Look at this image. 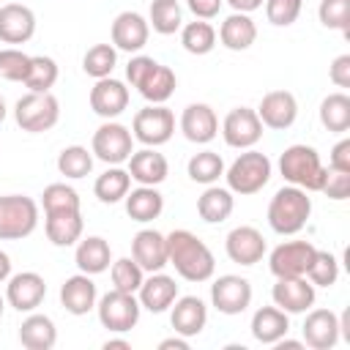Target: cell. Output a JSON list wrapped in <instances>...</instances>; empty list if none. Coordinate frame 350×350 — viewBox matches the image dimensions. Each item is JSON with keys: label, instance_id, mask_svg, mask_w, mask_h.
<instances>
[{"label": "cell", "instance_id": "484cf974", "mask_svg": "<svg viewBox=\"0 0 350 350\" xmlns=\"http://www.w3.org/2000/svg\"><path fill=\"white\" fill-rule=\"evenodd\" d=\"M129 175L139 186H159L167 180L170 164H167L164 153H159L156 148H142L129 156Z\"/></svg>", "mask_w": 350, "mask_h": 350}, {"label": "cell", "instance_id": "30bf717a", "mask_svg": "<svg viewBox=\"0 0 350 350\" xmlns=\"http://www.w3.org/2000/svg\"><path fill=\"white\" fill-rule=\"evenodd\" d=\"M317 246L309 241H284L268 254V268L276 279L284 276H306Z\"/></svg>", "mask_w": 350, "mask_h": 350}, {"label": "cell", "instance_id": "7bdbcfd3", "mask_svg": "<svg viewBox=\"0 0 350 350\" xmlns=\"http://www.w3.org/2000/svg\"><path fill=\"white\" fill-rule=\"evenodd\" d=\"M109 276H112V287L115 290H123V293H134L139 290L142 279H145V271L139 268V262L134 257H120L109 265Z\"/></svg>", "mask_w": 350, "mask_h": 350}, {"label": "cell", "instance_id": "9a60e30c", "mask_svg": "<svg viewBox=\"0 0 350 350\" xmlns=\"http://www.w3.org/2000/svg\"><path fill=\"white\" fill-rule=\"evenodd\" d=\"M314 284L306 276H284L276 279V284L271 287V298L273 304L287 312V314H304L312 309L314 304Z\"/></svg>", "mask_w": 350, "mask_h": 350}, {"label": "cell", "instance_id": "6da1fadb", "mask_svg": "<svg viewBox=\"0 0 350 350\" xmlns=\"http://www.w3.org/2000/svg\"><path fill=\"white\" fill-rule=\"evenodd\" d=\"M167 265H172L186 282H208L216 271V257L194 232L172 230L167 235Z\"/></svg>", "mask_w": 350, "mask_h": 350}, {"label": "cell", "instance_id": "db71d44e", "mask_svg": "<svg viewBox=\"0 0 350 350\" xmlns=\"http://www.w3.org/2000/svg\"><path fill=\"white\" fill-rule=\"evenodd\" d=\"M221 3H224V0H186L189 11H191L197 19H213V16H219Z\"/></svg>", "mask_w": 350, "mask_h": 350}, {"label": "cell", "instance_id": "277c9868", "mask_svg": "<svg viewBox=\"0 0 350 350\" xmlns=\"http://www.w3.org/2000/svg\"><path fill=\"white\" fill-rule=\"evenodd\" d=\"M271 159L254 148H246L227 170H224V178H227V189L232 194H241V197H249V194H257L262 191V186L271 180Z\"/></svg>", "mask_w": 350, "mask_h": 350}, {"label": "cell", "instance_id": "44dd1931", "mask_svg": "<svg viewBox=\"0 0 350 350\" xmlns=\"http://www.w3.org/2000/svg\"><path fill=\"white\" fill-rule=\"evenodd\" d=\"M150 25L137 11H120L112 22V46L123 52H139L148 44Z\"/></svg>", "mask_w": 350, "mask_h": 350}, {"label": "cell", "instance_id": "f907efd6", "mask_svg": "<svg viewBox=\"0 0 350 350\" xmlns=\"http://www.w3.org/2000/svg\"><path fill=\"white\" fill-rule=\"evenodd\" d=\"M153 66H156L153 57H148V55H134V57L129 60V66H126V79L131 82V88H139V82L150 74Z\"/></svg>", "mask_w": 350, "mask_h": 350}, {"label": "cell", "instance_id": "f546056e", "mask_svg": "<svg viewBox=\"0 0 350 350\" xmlns=\"http://www.w3.org/2000/svg\"><path fill=\"white\" fill-rule=\"evenodd\" d=\"M19 342L27 350H52L57 342V328L49 314L30 312L19 325Z\"/></svg>", "mask_w": 350, "mask_h": 350}, {"label": "cell", "instance_id": "4fadbf2b", "mask_svg": "<svg viewBox=\"0 0 350 350\" xmlns=\"http://www.w3.org/2000/svg\"><path fill=\"white\" fill-rule=\"evenodd\" d=\"M224 252H227V257H230L232 262H238V265H257V262L265 257L268 246H265V238H262V232H260L257 227L241 224V227H232V230L227 232V238H224Z\"/></svg>", "mask_w": 350, "mask_h": 350}, {"label": "cell", "instance_id": "8992f818", "mask_svg": "<svg viewBox=\"0 0 350 350\" xmlns=\"http://www.w3.org/2000/svg\"><path fill=\"white\" fill-rule=\"evenodd\" d=\"M96 309H98V323L112 334L131 331L139 323V312H142L134 293H123L115 287L96 301Z\"/></svg>", "mask_w": 350, "mask_h": 350}, {"label": "cell", "instance_id": "60d3db41", "mask_svg": "<svg viewBox=\"0 0 350 350\" xmlns=\"http://www.w3.org/2000/svg\"><path fill=\"white\" fill-rule=\"evenodd\" d=\"M115 66H118V49L112 44H93L82 57V71L93 79L112 77Z\"/></svg>", "mask_w": 350, "mask_h": 350}, {"label": "cell", "instance_id": "f1b7e54d", "mask_svg": "<svg viewBox=\"0 0 350 350\" xmlns=\"http://www.w3.org/2000/svg\"><path fill=\"white\" fill-rule=\"evenodd\" d=\"M44 216H46L44 219L46 238L55 246H74L82 238L85 221H82L79 211H55V213H44Z\"/></svg>", "mask_w": 350, "mask_h": 350}, {"label": "cell", "instance_id": "8fae6325", "mask_svg": "<svg viewBox=\"0 0 350 350\" xmlns=\"http://www.w3.org/2000/svg\"><path fill=\"white\" fill-rule=\"evenodd\" d=\"M262 120L257 118V109H249V107H235L224 115V123H221V137L230 148H238V150H246V148H254L262 137Z\"/></svg>", "mask_w": 350, "mask_h": 350}, {"label": "cell", "instance_id": "ba28073f", "mask_svg": "<svg viewBox=\"0 0 350 350\" xmlns=\"http://www.w3.org/2000/svg\"><path fill=\"white\" fill-rule=\"evenodd\" d=\"M131 134L145 148H159V145L170 142L175 134L172 109H167L164 104H148V107L137 109V115L131 120Z\"/></svg>", "mask_w": 350, "mask_h": 350}, {"label": "cell", "instance_id": "b9f144b4", "mask_svg": "<svg viewBox=\"0 0 350 350\" xmlns=\"http://www.w3.org/2000/svg\"><path fill=\"white\" fill-rule=\"evenodd\" d=\"M57 170H60V175H66L71 180H79V178L90 175V170H93V153L88 148H82V145H68L57 156Z\"/></svg>", "mask_w": 350, "mask_h": 350}, {"label": "cell", "instance_id": "ffe728a7", "mask_svg": "<svg viewBox=\"0 0 350 350\" xmlns=\"http://www.w3.org/2000/svg\"><path fill=\"white\" fill-rule=\"evenodd\" d=\"M36 36V14L22 3L0 5V41L3 44H27Z\"/></svg>", "mask_w": 350, "mask_h": 350}, {"label": "cell", "instance_id": "9c48e42d", "mask_svg": "<svg viewBox=\"0 0 350 350\" xmlns=\"http://www.w3.org/2000/svg\"><path fill=\"white\" fill-rule=\"evenodd\" d=\"M90 153H93V159H98V161H104L109 167L112 164H123L134 153V134L118 120H104L93 131Z\"/></svg>", "mask_w": 350, "mask_h": 350}, {"label": "cell", "instance_id": "6f0895ef", "mask_svg": "<svg viewBox=\"0 0 350 350\" xmlns=\"http://www.w3.org/2000/svg\"><path fill=\"white\" fill-rule=\"evenodd\" d=\"M273 347H276V350H304L306 345L298 342V339H287V336H282L279 342H273Z\"/></svg>", "mask_w": 350, "mask_h": 350}, {"label": "cell", "instance_id": "94428289", "mask_svg": "<svg viewBox=\"0 0 350 350\" xmlns=\"http://www.w3.org/2000/svg\"><path fill=\"white\" fill-rule=\"evenodd\" d=\"M5 115H8V107H5V98L0 96V123L5 120Z\"/></svg>", "mask_w": 350, "mask_h": 350}, {"label": "cell", "instance_id": "d4e9b609", "mask_svg": "<svg viewBox=\"0 0 350 350\" xmlns=\"http://www.w3.org/2000/svg\"><path fill=\"white\" fill-rule=\"evenodd\" d=\"M131 257L139 262V268L145 273L161 271L167 265V235H161L159 230H139L131 241Z\"/></svg>", "mask_w": 350, "mask_h": 350}, {"label": "cell", "instance_id": "bcb514c9", "mask_svg": "<svg viewBox=\"0 0 350 350\" xmlns=\"http://www.w3.org/2000/svg\"><path fill=\"white\" fill-rule=\"evenodd\" d=\"M306 279L314 284V287H334L336 279H339V260L331 254V252H314V260L306 271Z\"/></svg>", "mask_w": 350, "mask_h": 350}, {"label": "cell", "instance_id": "7dc6e473", "mask_svg": "<svg viewBox=\"0 0 350 350\" xmlns=\"http://www.w3.org/2000/svg\"><path fill=\"white\" fill-rule=\"evenodd\" d=\"M30 57L16 46H5L0 49V77L8 82H25L27 71H30Z\"/></svg>", "mask_w": 350, "mask_h": 350}, {"label": "cell", "instance_id": "cb8c5ba5", "mask_svg": "<svg viewBox=\"0 0 350 350\" xmlns=\"http://www.w3.org/2000/svg\"><path fill=\"white\" fill-rule=\"evenodd\" d=\"M96 301H98V290H96V282L88 276V273H74L68 276L63 284H60V304L68 314H88L90 309H96Z\"/></svg>", "mask_w": 350, "mask_h": 350}, {"label": "cell", "instance_id": "4dcf8cb0", "mask_svg": "<svg viewBox=\"0 0 350 350\" xmlns=\"http://www.w3.org/2000/svg\"><path fill=\"white\" fill-rule=\"evenodd\" d=\"M126 202V213L139 221V224H148L153 219L161 216L164 211V197L156 186H137V189H129V194L123 197Z\"/></svg>", "mask_w": 350, "mask_h": 350}, {"label": "cell", "instance_id": "e0dca14e", "mask_svg": "<svg viewBox=\"0 0 350 350\" xmlns=\"http://www.w3.org/2000/svg\"><path fill=\"white\" fill-rule=\"evenodd\" d=\"M257 118L262 120L265 129L284 131L298 118V101L290 90H271V93L262 96V101L257 107Z\"/></svg>", "mask_w": 350, "mask_h": 350}, {"label": "cell", "instance_id": "2e32d148", "mask_svg": "<svg viewBox=\"0 0 350 350\" xmlns=\"http://www.w3.org/2000/svg\"><path fill=\"white\" fill-rule=\"evenodd\" d=\"M304 345L312 350H334L342 339L339 334V314L331 309H309L306 320L301 325Z\"/></svg>", "mask_w": 350, "mask_h": 350}, {"label": "cell", "instance_id": "680465c9", "mask_svg": "<svg viewBox=\"0 0 350 350\" xmlns=\"http://www.w3.org/2000/svg\"><path fill=\"white\" fill-rule=\"evenodd\" d=\"M8 276H11V257L0 249V282H8Z\"/></svg>", "mask_w": 350, "mask_h": 350}, {"label": "cell", "instance_id": "7402d4cb", "mask_svg": "<svg viewBox=\"0 0 350 350\" xmlns=\"http://www.w3.org/2000/svg\"><path fill=\"white\" fill-rule=\"evenodd\" d=\"M180 131H183V137H186L189 142H194V145H208V142L216 139V134H219V118H216V112H213L208 104H202V101L189 104V107L180 112Z\"/></svg>", "mask_w": 350, "mask_h": 350}, {"label": "cell", "instance_id": "7a4b0ae2", "mask_svg": "<svg viewBox=\"0 0 350 350\" xmlns=\"http://www.w3.org/2000/svg\"><path fill=\"white\" fill-rule=\"evenodd\" d=\"M312 216V197L298 186H282L268 202V224L276 235H295Z\"/></svg>", "mask_w": 350, "mask_h": 350}, {"label": "cell", "instance_id": "f6af8a7d", "mask_svg": "<svg viewBox=\"0 0 350 350\" xmlns=\"http://www.w3.org/2000/svg\"><path fill=\"white\" fill-rule=\"evenodd\" d=\"M41 205L44 213H55V211H79V194L77 189H71L68 183H49L41 194Z\"/></svg>", "mask_w": 350, "mask_h": 350}, {"label": "cell", "instance_id": "ee69618b", "mask_svg": "<svg viewBox=\"0 0 350 350\" xmlns=\"http://www.w3.org/2000/svg\"><path fill=\"white\" fill-rule=\"evenodd\" d=\"M317 16L323 27L350 36V0H320Z\"/></svg>", "mask_w": 350, "mask_h": 350}, {"label": "cell", "instance_id": "c3c4849f", "mask_svg": "<svg viewBox=\"0 0 350 350\" xmlns=\"http://www.w3.org/2000/svg\"><path fill=\"white\" fill-rule=\"evenodd\" d=\"M304 0H265V16L276 27H290L301 16Z\"/></svg>", "mask_w": 350, "mask_h": 350}, {"label": "cell", "instance_id": "4316f807", "mask_svg": "<svg viewBox=\"0 0 350 350\" xmlns=\"http://www.w3.org/2000/svg\"><path fill=\"white\" fill-rule=\"evenodd\" d=\"M74 262L82 273L88 276H98L112 265V249L101 235H88L79 238L77 252H74Z\"/></svg>", "mask_w": 350, "mask_h": 350}, {"label": "cell", "instance_id": "5bb4252c", "mask_svg": "<svg viewBox=\"0 0 350 350\" xmlns=\"http://www.w3.org/2000/svg\"><path fill=\"white\" fill-rule=\"evenodd\" d=\"M46 295V282L41 273L36 271H22V273H14L8 276V284H5V304L14 306L16 312H36L41 306Z\"/></svg>", "mask_w": 350, "mask_h": 350}, {"label": "cell", "instance_id": "816d5d0a", "mask_svg": "<svg viewBox=\"0 0 350 350\" xmlns=\"http://www.w3.org/2000/svg\"><path fill=\"white\" fill-rule=\"evenodd\" d=\"M328 167L331 170H339V172H350V139H339L334 148H331V156H328Z\"/></svg>", "mask_w": 350, "mask_h": 350}, {"label": "cell", "instance_id": "f35d334b", "mask_svg": "<svg viewBox=\"0 0 350 350\" xmlns=\"http://www.w3.org/2000/svg\"><path fill=\"white\" fill-rule=\"evenodd\" d=\"M186 172L194 183H202V186H211L216 183L221 175H224V159L213 150H200L189 159L186 164Z\"/></svg>", "mask_w": 350, "mask_h": 350}, {"label": "cell", "instance_id": "d6a6232c", "mask_svg": "<svg viewBox=\"0 0 350 350\" xmlns=\"http://www.w3.org/2000/svg\"><path fill=\"white\" fill-rule=\"evenodd\" d=\"M232 208H235V197H232V191L224 189V186H213V183H211V186L197 197V213H200V219L208 221V224H221V221H227L230 213H232Z\"/></svg>", "mask_w": 350, "mask_h": 350}, {"label": "cell", "instance_id": "7c38bea8", "mask_svg": "<svg viewBox=\"0 0 350 350\" xmlns=\"http://www.w3.org/2000/svg\"><path fill=\"white\" fill-rule=\"evenodd\" d=\"M211 304L221 314H241L252 306V284L238 273H224L211 284Z\"/></svg>", "mask_w": 350, "mask_h": 350}, {"label": "cell", "instance_id": "9f6ffc18", "mask_svg": "<svg viewBox=\"0 0 350 350\" xmlns=\"http://www.w3.org/2000/svg\"><path fill=\"white\" fill-rule=\"evenodd\" d=\"M159 350H189V339L175 334V336H167L159 342Z\"/></svg>", "mask_w": 350, "mask_h": 350}, {"label": "cell", "instance_id": "836d02e7", "mask_svg": "<svg viewBox=\"0 0 350 350\" xmlns=\"http://www.w3.org/2000/svg\"><path fill=\"white\" fill-rule=\"evenodd\" d=\"M129 189H131V175H129V170H123L120 164L107 167V170L96 178V183H93V194H96L104 205L120 202V200L129 194Z\"/></svg>", "mask_w": 350, "mask_h": 350}, {"label": "cell", "instance_id": "d6986e66", "mask_svg": "<svg viewBox=\"0 0 350 350\" xmlns=\"http://www.w3.org/2000/svg\"><path fill=\"white\" fill-rule=\"evenodd\" d=\"M170 323H172V331L191 339V336H200L205 323H208V306L202 298L197 295H180L172 301V312H170Z\"/></svg>", "mask_w": 350, "mask_h": 350}, {"label": "cell", "instance_id": "91938a15", "mask_svg": "<svg viewBox=\"0 0 350 350\" xmlns=\"http://www.w3.org/2000/svg\"><path fill=\"white\" fill-rule=\"evenodd\" d=\"M104 350H131V345L126 339H107L104 342Z\"/></svg>", "mask_w": 350, "mask_h": 350}, {"label": "cell", "instance_id": "5b68a950", "mask_svg": "<svg viewBox=\"0 0 350 350\" xmlns=\"http://www.w3.org/2000/svg\"><path fill=\"white\" fill-rule=\"evenodd\" d=\"M38 227V205L25 194L0 197V241H22Z\"/></svg>", "mask_w": 350, "mask_h": 350}, {"label": "cell", "instance_id": "6125c7cd", "mask_svg": "<svg viewBox=\"0 0 350 350\" xmlns=\"http://www.w3.org/2000/svg\"><path fill=\"white\" fill-rule=\"evenodd\" d=\"M3 309H5V298L0 295V317H3Z\"/></svg>", "mask_w": 350, "mask_h": 350}, {"label": "cell", "instance_id": "1f68e13d", "mask_svg": "<svg viewBox=\"0 0 350 350\" xmlns=\"http://www.w3.org/2000/svg\"><path fill=\"white\" fill-rule=\"evenodd\" d=\"M254 38H257V25H254V19H252L249 14L232 11V14L221 22V27H219V41H221V46H227L230 52H243V49H249V46L254 44Z\"/></svg>", "mask_w": 350, "mask_h": 350}, {"label": "cell", "instance_id": "603a6c76", "mask_svg": "<svg viewBox=\"0 0 350 350\" xmlns=\"http://www.w3.org/2000/svg\"><path fill=\"white\" fill-rule=\"evenodd\" d=\"M178 298V284L172 276L161 273V271H153L150 276L142 279L139 290H137V301L142 309L153 312V314H161L172 306V301Z\"/></svg>", "mask_w": 350, "mask_h": 350}, {"label": "cell", "instance_id": "ab89813d", "mask_svg": "<svg viewBox=\"0 0 350 350\" xmlns=\"http://www.w3.org/2000/svg\"><path fill=\"white\" fill-rule=\"evenodd\" d=\"M57 82V63L49 55H33L30 71L25 77V88L30 93H49Z\"/></svg>", "mask_w": 350, "mask_h": 350}, {"label": "cell", "instance_id": "83f0119b", "mask_svg": "<svg viewBox=\"0 0 350 350\" xmlns=\"http://www.w3.org/2000/svg\"><path fill=\"white\" fill-rule=\"evenodd\" d=\"M249 328H252V336L260 345H273L282 336H287V331H290V314L282 312L276 304L273 306H260L252 314V325Z\"/></svg>", "mask_w": 350, "mask_h": 350}, {"label": "cell", "instance_id": "ac0fdd59", "mask_svg": "<svg viewBox=\"0 0 350 350\" xmlns=\"http://www.w3.org/2000/svg\"><path fill=\"white\" fill-rule=\"evenodd\" d=\"M126 107H129V88L120 79H112V77L96 79V85L90 88V109L98 118L115 120Z\"/></svg>", "mask_w": 350, "mask_h": 350}, {"label": "cell", "instance_id": "f5cc1de1", "mask_svg": "<svg viewBox=\"0 0 350 350\" xmlns=\"http://www.w3.org/2000/svg\"><path fill=\"white\" fill-rule=\"evenodd\" d=\"M328 77L336 88H350V55H339L334 57L331 68H328Z\"/></svg>", "mask_w": 350, "mask_h": 350}, {"label": "cell", "instance_id": "681fc988", "mask_svg": "<svg viewBox=\"0 0 350 350\" xmlns=\"http://www.w3.org/2000/svg\"><path fill=\"white\" fill-rule=\"evenodd\" d=\"M320 191L328 197V200H347L350 197V172H339V170H331L325 167V178H323V186Z\"/></svg>", "mask_w": 350, "mask_h": 350}, {"label": "cell", "instance_id": "3957f363", "mask_svg": "<svg viewBox=\"0 0 350 350\" xmlns=\"http://www.w3.org/2000/svg\"><path fill=\"white\" fill-rule=\"evenodd\" d=\"M279 172L290 186H298L304 191H320L325 167L320 161V153L312 145H290L279 156Z\"/></svg>", "mask_w": 350, "mask_h": 350}, {"label": "cell", "instance_id": "d590c367", "mask_svg": "<svg viewBox=\"0 0 350 350\" xmlns=\"http://www.w3.org/2000/svg\"><path fill=\"white\" fill-rule=\"evenodd\" d=\"M320 123L331 134H345L350 129V96L347 93H328L320 101Z\"/></svg>", "mask_w": 350, "mask_h": 350}, {"label": "cell", "instance_id": "11a10c76", "mask_svg": "<svg viewBox=\"0 0 350 350\" xmlns=\"http://www.w3.org/2000/svg\"><path fill=\"white\" fill-rule=\"evenodd\" d=\"M232 11H238V14H252V11H257V8H262V3L265 0H224Z\"/></svg>", "mask_w": 350, "mask_h": 350}, {"label": "cell", "instance_id": "74e56055", "mask_svg": "<svg viewBox=\"0 0 350 350\" xmlns=\"http://www.w3.org/2000/svg\"><path fill=\"white\" fill-rule=\"evenodd\" d=\"M180 44L189 55H208L216 46V30L208 19H194L180 27Z\"/></svg>", "mask_w": 350, "mask_h": 350}, {"label": "cell", "instance_id": "8d00e7d4", "mask_svg": "<svg viewBox=\"0 0 350 350\" xmlns=\"http://www.w3.org/2000/svg\"><path fill=\"white\" fill-rule=\"evenodd\" d=\"M148 25L159 36H172L183 27V11L178 0H153L148 11Z\"/></svg>", "mask_w": 350, "mask_h": 350}, {"label": "cell", "instance_id": "e575fe53", "mask_svg": "<svg viewBox=\"0 0 350 350\" xmlns=\"http://www.w3.org/2000/svg\"><path fill=\"white\" fill-rule=\"evenodd\" d=\"M175 85H178V79H175V71L170 68V66H161V63H156L153 68H150V74L139 82V96L148 101V104H164L172 93H175Z\"/></svg>", "mask_w": 350, "mask_h": 350}, {"label": "cell", "instance_id": "52a82bcc", "mask_svg": "<svg viewBox=\"0 0 350 350\" xmlns=\"http://www.w3.org/2000/svg\"><path fill=\"white\" fill-rule=\"evenodd\" d=\"M14 118H16V126L22 131H30V134H41V131H49L57 118H60V104L57 98L49 93H30L22 96L14 107Z\"/></svg>", "mask_w": 350, "mask_h": 350}]
</instances>
